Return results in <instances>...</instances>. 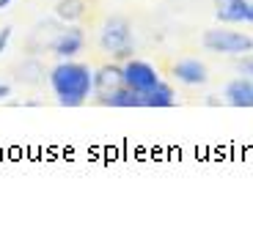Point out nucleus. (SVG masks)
Here are the masks:
<instances>
[{
  "mask_svg": "<svg viewBox=\"0 0 253 233\" xmlns=\"http://www.w3.org/2000/svg\"><path fill=\"white\" fill-rule=\"evenodd\" d=\"M47 82L61 107H83L94 96V69H88V63H80L75 58L58 61L47 71Z\"/></svg>",
  "mask_w": 253,
  "mask_h": 233,
  "instance_id": "1",
  "label": "nucleus"
},
{
  "mask_svg": "<svg viewBox=\"0 0 253 233\" xmlns=\"http://www.w3.org/2000/svg\"><path fill=\"white\" fill-rule=\"evenodd\" d=\"M99 50L110 55V61L135 58V31L126 17H108L99 28Z\"/></svg>",
  "mask_w": 253,
  "mask_h": 233,
  "instance_id": "2",
  "label": "nucleus"
},
{
  "mask_svg": "<svg viewBox=\"0 0 253 233\" xmlns=\"http://www.w3.org/2000/svg\"><path fill=\"white\" fill-rule=\"evenodd\" d=\"M201 44L204 50L215 52V55L240 58L245 52H253V36L242 31H231V28H212V31H204Z\"/></svg>",
  "mask_w": 253,
  "mask_h": 233,
  "instance_id": "3",
  "label": "nucleus"
},
{
  "mask_svg": "<svg viewBox=\"0 0 253 233\" xmlns=\"http://www.w3.org/2000/svg\"><path fill=\"white\" fill-rule=\"evenodd\" d=\"M121 77H124V85L132 88L135 94H146V91L157 85L163 77H160L157 66L149 61H140V58H126L121 63Z\"/></svg>",
  "mask_w": 253,
  "mask_h": 233,
  "instance_id": "4",
  "label": "nucleus"
},
{
  "mask_svg": "<svg viewBox=\"0 0 253 233\" xmlns=\"http://www.w3.org/2000/svg\"><path fill=\"white\" fill-rule=\"evenodd\" d=\"M85 47V31L80 25H63L58 28V33L50 41V52L58 58V61H66V58H77Z\"/></svg>",
  "mask_w": 253,
  "mask_h": 233,
  "instance_id": "5",
  "label": "nucleus"
},
{
  "mask_svg": "<svg viewBox=\"0 0 253 233\" xmlns=\"http://www.w3.org/2000/svg\"><path fill=\"white\" fill-rule=\"evenodd\" d=\"M171 74H173V80H176V82L190 85V88H196V85H207V82H209L207 63L198 61V58H184V61H176L171 66Z\"/></svg>",
  "mask_w": 253,
  "mask_h": 233,
  "instance_id": "6",
  "label": "nucleus"
},
{
  "mask_svg": "<svg viewBox=\"0 0 253 233\" xmlns=\"http://www.w3.org/2000/svg\"><path fill=\"white\" fill-rule=\"evenodd\" d=\"M223 101L237 110H253V82L248 77H234L223 88Z\"/></svg>",
  "mask_w": 253,
  "mask_h": 233,
  "instance_id": "7",
  "label": "nucleus"
},
{
  "mask_svg": "<svg viewBox=\"0 0 253 233\" xmlns=\"http://www.w3.org/2000/svg\"><path fill=\"white\" fill-rule=\"evenodd\" d=\"M215 17L220 25H242L251 19V0H215Z\"/></svg>",
  "mask_w": 253,
  "mask_h": 233,
  "instance_id": "8",
  "label": "nucleus"
},
{
  "mask_svg": "<svg viewBox=\"0 0 253 233\" xmlns=\"http://www.w3.org/2000/svg\"><path fill=\"white\" fill-rule=\"evenodd\" d=\"M124 85V77H121V66L119 63H105L94 71V96H108L110 91L121 88Z\"/></svg>",
  "mask_w": 253,
  "mask_h": 233,
  "instance_id": "9",
  "label": "nucleus"
},
{
  "mask_svg": "<svg viewBox=\"0 0 253 233\" xmlns=\"http://www.w3.org/2000/svg\"><path fill=\"white\" fill-rule=\"evenodd\" d=\"M173 104H176V91H173L171 82H165V80H160L146 94H140V107L163 110V107H173Z\"/></svg>",
  "mask_w": 253,
  "mask_h": 233,
  "instance_id": "10",
  "label": "nucleus"
},
{
  "mask_svg": "<svg viewBox=\"0 0 253 233\" xmlns=\"http://www.w3.org/2000/svg\"><path fill=\"white\" fill-rule=\"evenodd\" d=\"M85 14H88L85 0H55V6H52V17L58 22H63V25H75Z\"/></svg>",
  "mask_w": 253,
  "mask_h": 233,
  "instance_id": "11",
  "label": "nucleus"
},
{
  "mask_svg": "<svg viewBox=\"0 0 253 233\" xmlns=\"http://www.w3.org/2000/svg\"><path fill=\"white\" fill-rule=\"evenodd\" d=\"M99 104H105V107H119V110H132V107H140V94H135L132 88L121 85V88L110 91L108 96H99Z\"/></svg>",
  "mask_w": 253,
  "mask_h": 233,
  "instance_id": "12",
  "label": "nucleus"
},
{
  "mask_svg": "<svg viewBox=\"0 0 253 233\" xmlns=\"http://www.w3.org/2000/svg\"><path fill=\"white\" fill-rule=\"evenodd\" d=\"M17 77L19 82H25V85H39V82L44 80V66L36 61V58H28L17 66Z\"/></svg>",
  "mask_w": 253,
  "mask_h": 233,
  "instance_id": "13",
  "label": "nucleus"
},
{
  "mask_svg": "<svg viewBox=\"0 0 253 233\" xmlns=\"http://www.w3.org/2000/svg\"><path fill=\"white\" fill-rule=\"evenodd\" d=\"M237 71H240V77H248L253 82V52H245V55L237 58Z\"/></svg>",
  "mask_w": 253,
  "mask_h": 233,
  "instance_id": "14",
  "label": "nucleus"
},
{
  "mask_svg": "<svg viewBox=\"0 0 253 233\" xmlns=\"http://www.w3.org/2000/svg\"><path fill=\"white\" fill-rule=\"evenodd\" d=\"M11 36H14V28H11V25L0 28V55H6L8 44H11Z\"/></svg>",
  "mask_w": 253,
  "mask_h": 233,
  "instance_id": "15",
  "label": "nucleus"
},
{
  "mask_svg": "<svg viewBox=\"0 0 253 233\" xmlns=\"http://www.w3.org/2000/svg\"><path fill=\"white\" fill-rule=\"evenodd\" d=\"M8 96H11V85H8V82H3V80H0V101H6Z\"/></svg>",
  "mask_w": 253,
  "mask_h": 233,
  "instance_id": "16",
  "label": "nucleus"
},
{
  "mask_svg": "<svg viewBox=\"0 0 253 233\" xmlns=\"http://www.w3.org/2000/svg\"><path fill=\"white\" fill-rule=\"evenodd\" d=\"M11 3H14V0H0V11H6V8L11 6Z\"/></svg>",
  "mask_w": 253,
  "mask_h": 233,
  "instance_id": "17",
  "label": "nucleus"
},
{
  "mask_svg": "<svg viewBox=\"0 0 253 233\" xmlns=\"http://www.w3.org/2000/svg\"><path fill=\"white\" fill-rule=\"evenodd\" d=\"M248 22L253 25V0H251V19H248Z\"/></svg>",
  "mask_w": 253,
  "mask_h": 233,
  "instance_id": "18",
  "label": "nucleus"
}]
</instances>
